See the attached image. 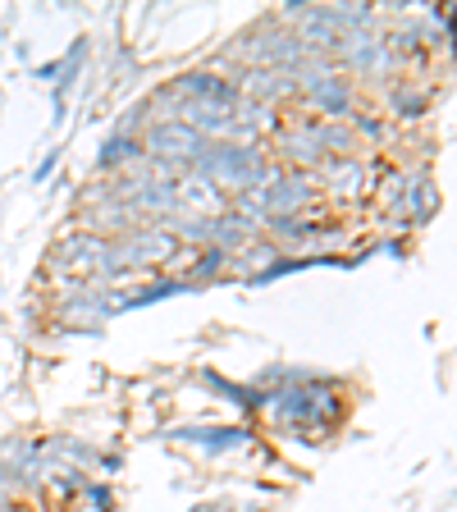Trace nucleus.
Instances as JSON below:
<instances>
[{
    "label": "nucleus",
    "mask_w": 457,
    "mask_h": 512,
    "mask_svg": "<svg viewBox=\"0 0 457 512\" xmlns=\"http://www.w3.org/2000/svg\"><path fill=\"white\" fill-rule=\"evenodd\" d=\"M192 170L206 174V179L215 183V188H256V183L270 179V165L266 156L252 147V142H206V151L197 160H192Z\"/></svg>",
    "instance_id": "obj_1"
},
{
    "label": "nucleus",
    "mask_w": 457,
    "mask_h": 512,
    "mask_svg": "<svg viewBox=\"0 0 457 512\" xmlns=\"http://www.w3.org/2000/svg\"><path fill=\"white\" fill-rule=\"evenodd\" d=\"M266 403L275 407V416L284 421V426H325V421L334 416V407H339V398H334V389L325 380L298 375L293 384L275 389Z\"/></svg>",
    "instance_id": "obj_2"
},
{
    "label": "nucleus",
    "mask_w": 457,
    "mask_h": 512,
    "mask_svg": "<svg viewBox=\"0 0 457 512\" xmlns=\"http://www.w3.org/2000/svg\"><path fill=\"white\" fill-rule=\"evenodd\" d=\"M179 256V243H174L170 229L160 224H147V229H133L124 234L119 243H110V270L101 279H124L128 270H151V266H165Z\"/></svg>",
    "instance_id": "obj_3"
},
{
    "label": "nucleus",
    "mask_w": 457,
    "mask_h": 512,
    "mask_svg": "<svg viewBox=\"0 0 457 512\" xmlns=\"http://www.w3.org/2000/svg\"><path fill=\"white\" fill-rule=\"evenodd\" d=\"M142 151H147V160H160V165L192 170V160L206 151V138L197 128L183 124V119H156V124L142 133Z\"/></svg>",
    "instance_id": "obj_4"
},
{
    "label": "nucleus",
    "mask_w": 457,
    "mask_h": 512,
    "mask_svg": "<svg viewBox=\"0 0 457 512\" xmlns=\"http://www.w3.org/2000/svg\"><path fill=\"white\" fill-rule=\"evenodd\" d=\"M51 266L55 270H74V275H106L110 270V243L106 238H96V234H87V229H78V234H69L64 243H55Z\"/></svg>",
    "instance_id": "obj_5"
},
{
    "label": "nucleus",
    "mask_w": 457,
    "mask_h": 512,
    "mask_svg": "<svg viewBox=\"0 0 457 512\" xmlns=\"http://www.w3.org/2000/svg\"><path fill=\"white\" fill-rule=\"evenodd\" d=\"M266 215L275 220V215H302L311 202L320 197L316 179H311L307 170H293V174H270L266 183Z\"/></svg>",
    "instance_id": "obj_6"
},
{
    "label": "nucleus",
    "mask_w": 457,
    "mask_h": 512,
    "mask_svg": "<svg viewBox=\"0 0 457 512\" xmlns=\"http://www.w3.org/2000/svg\"><path fill=\"white\" fill-rule=\"evenodd\" d=\"M174 192H179V215H188V220H220V215L229 211V197L197 170L179 174Z\"/></svg>",
    "instance_id": "obj_7"
},
{
    "label": "nucleus",
    "mask_w": 457,
    "mask_h": 512,
    "mask_svg": "<svg viewBox=\"0 0 457 512\" xmlns=\"http://www.w3.org/2000/svg\"><path fill=\"white\" fill-rule=\"evenodd\" d=\"M339 55L348 60V69H357V74H366V78L394 74V64H398V55L389 51V42L375 37V32H352V37H343Z\"/></svg>",
    "instance_id": "obj_8"
},
{
    "label": "nucleus",
    "mask_w": 457,
    "mask_h": 512,
    "mask_svg": "<svg viewBox=\"0 0 457 512\" xmlns=\"http://www.w3.org/2000/svg\"><path fill=\"white\" fill-rule=\"evenodd\" d=\"M320 179H325V192H339V197H362V192H371L375 170L366 165L362 156H339V160H325V165H320Z\"/></svg>",
    "instance_id": "obj_9"
},
{
    "label": "nucleus",
    "mask_w": 457,
    "mask_h": 512,
    "mask_svg": "<svg viewBox=\"0 0 457 512\" xmlns=\"http://www.w3.org/2000/svg\"><path fill=\"white\" fill-rule=\"evenodd\" d=\"M234 87L243 101H256V106H275V101L298 92L293 74H284V69H243V78Z\"/></svg>",
    "instance_id": "obj_10"
},
{
    "label": "nucleus",
    "mask_w": 457,
    "mask_h": 512,
    "mask_svg": "<svg viewBox=\"0 0 457 512\" xmlns=\"http://www.w3.org/2000/svg\"><path fill=\"white\" fill-rule=\"evenodd\" d=\"M284 160L288 165H325V142H320V119H302V124H293L284 133Z\"/></svg>",
    "instance_id": "obj_11"
},
{
    "label": "nucleus",
    "mask_w": 457,
    "mask_h": 512,
    "mask_svg": "<svg viewBox=\"0 0 457 512\" xmlns=\"http://www.w3.org/2000/svg\"><path fill=\"white\" fill-rule=\"evenodd\" d=\"M170 439L179 444H202L206 453H229L238 444H252V430L247 426H179L170 430Z\"/></svg>",
    "instance_id": "obj_12"
},
{
    "label": "nucleus",
    "mask_w": 457,
    "mask_h": 512,
    "mask_svg": "<svg viewBox=\"0 0 457 512\" xmlns=\"http://www.w3.org/2000/svg\"><path fill=\"white\" fill-rule=\"evenodd\" d=\"M439 211V188L430 174H407L403 188V220L407 224H426L430 215Z\"/></svg>",
    "instance_id": "obj_13"
},
{
    "label": "nucleus",
    "mask_w": 457,
    "mask_h": 512,
    "mask_svg": "<svg viewBox=\"0 0 457 512\" xmlns=\"http://www.w3.org/2000/svg\"><path fill=\"white\" fill-rule=\"evenodd\" d=\"M142 160H147V151H142L138 133H110V138L101 142L96 165H101V170H124V165H142Z\"/></svg>",
    "instance_id": "obj_14"
},
{
    "label": "nucleus",
    "mask_w": 457,
    "mask_h": 512,
    "mask_svg": "<svg viewBox=\"0 0 457 512\" xmlns=\"http://www.w3.org/2000/svg\"><path fill=\"white\" fill-rule=\"evenodd\" d=\"M174 293H197V288H192L188 279H179V275H165V279H151V284H138L133 293H119V307L124 311L151 307V302H165V298H174Z\"/></svg>",
    "instance_id": "obj_15"
},
{
    "label": "nucleus",
    "mask_w": 457,
    "mask_h": 512,
    "mask_svg": "<svg viewBox=\"0 0 457 512\" xmlns=\"http://www.w3.org/2000/svg\"><path fill=\"white\" fill-rule=\"evenodd\" d=\"M202 380L211 384L215 394H224L234 407H243V412H256V407H266V389H243V384H234V380H220V375H211V371H202Z\"/></svg>",
    "instance_id": "obj_16"
},
{
    "label": "nucleus",
    "mask_w": 457,
    "mask_h": 512,
    "mask_svg": "<svg viewBox=\"0 0 457 512\" xmlns=\"http://www.w3.org/2000/svg\"><path fill=\"white\" fill-rule=\"evenodd\" d=\"M224 266H229V252H220V247H202V256L192 261L188 270V284L192 288H206L215 275H224Z\"/></svg>",
    "instance_id": "obj_17"
},
{
    "label": "nucleus",
    "mask_w": 457,
    "mask_h": 512,
    "mask_svg": "<svg viewBox=\"0 0 457 512\" xmlns=\"http://www.w3.org/2000/svg\"><path fill=\"white\" fill-rule=\"evenodd\" d=\"M279 256V247L275 243H247V247H238L234 256H229V261H238V270H243L247 279L252 275H261V270L270 266V261H275Z\"/></svg>",
    "instance_id": "obj_18"
},
{
    "label": "nucleus",
    "mask_w": 457,
    "mask_h": 512,
    "mask_svg": "<svg viewBox=\"0 0 457 512\" xmlns=\"http://www.w3.org/2000/svg\"><path fill=\"white\" fill-rule=\"evenodd\" d=\"M394 110H398V119L426 115V92H416V87H394Z\"/></svg>",
    "instance_id": "obj_19"
},
{
    "label": "nucleus",
    "mask_w": 457,
    "mask_h": 512,
    "mask_svg": "<svg viewBox=\"0 0 457 512\" xmlns=\"http://www.w3.org/2000/svg\"><path fill=\"white\" fill-rule=\"evenodd\" d=\"M83 494L92 499V508H96V512H110V508H115V494H110V485H101V480H87Z\"/></svg>",
    "instance_id": "obj_20"
},
{
    "label": "nucleus",
    "mask_w": 457,
    "mask_h": 512,
    "mask_svg": "<svg viewBox=\"0 0 457 512\" xmlns=\"http://www.w3.org/2000/svg\"><path fill=\"white\" fill-rule=\"evenodd\" d=\"M55 165H60V151H46V160L37 165V170H32V183H46L55 174Z\"/></svg>",
    "instance_id": "obj_21"
},
{
    "label": "nucleus",
    "mask_w": 457,
    "mask_h": 512,
    "mask_svg": "<svg viewBox=\"0 0 457 512\" xmlns=\"http://www.w3.org/2000/svg\"><path fill=\"white\" fill-rule=\"evenodd\" d=\"M37 78H60V60H51V64H42V69H37Z\"/></svg>",
    "instance_id": "obj_22"
},
{
    "label": "nucleus",
    "mask_w": 457,
    "mask_h": 512,
    "mask_svg": "<svg viewBox=\"0 0 457 512\" xmlns=\"http://www.w3.org/2000/svg\"><path fill=\"white\" fill-rule=\"evenodd\" d=\"M0 512H5V499H0Z\"/></svg>",
    "instance_id": "obj_23"
}]
</instances>
